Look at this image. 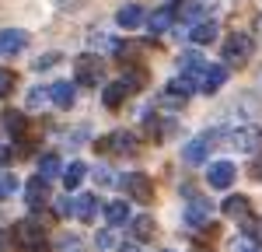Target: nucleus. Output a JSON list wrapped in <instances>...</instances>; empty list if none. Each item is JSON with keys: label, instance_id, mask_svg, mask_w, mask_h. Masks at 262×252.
I'll list each match as a JSON object with an SVG mask.
<instances>
[{"label": "nucleus", "instance_id": "1", "mask_svg": "<svg viewBox=\"0 0 262 252\" xmlns=\"http://www.w3.org/2000/svg\"><path fill=\"white\" fill-rule=\"evenodd\" d=\"M11 238H14V245L21 252H49L53 249L49 235L42 228V217H25V221H18L11 228Z\"/></svg>", "mask_w": 262, "mask_h": 252}, {"label": "nucleus", "instance_id": "4", "mask_svg": "<svg viewBox=\"0 0 262 252\" xmlns=\"http://www.w3.org/2000/svg\"><path fill=\"white\" fill-rule=\"evenodd\" d=\"M74 70H77V84H84V88L105 84V60L95 56V53H81V56L74 60Z\"/></svg>", "mask_w": 262, "mask_h": 252}, {"label": "nucleus", "instance_id": "14", "mask_svg": "<svg viewBox=\"0 0 262 252\" xmlns=\"http://www.w3.org/2000/svg\"><path fill=\"white\" fill-rule=\"evenodd\" d=\"M116 25L119 28H140V25H147V7L143 4H122L116 11Z\"/></svg>", "mask_w": 262, "mask_h": 252}, {"label": "nucleus", "instance_id": "17", "mask_svg": "<svg viewBox=\"0 0 262 252\" xmlns=\"http://www.w3.org/2000/svg\"><path fill=\"white\" fill-rule=\"evenodd\" d=\"M0 123H4V130H7L14 140H25V137H28V116L18 112V109H4Z\"/></svg>", "mask_w": 262, "mask_h": 252}, {"label": "nucleus", "instance_id": "5", "mask_svg": "<svg viewBox=\"0 0 262 252\" xmlns=\"http://www.w3.org/2000/svg\"><path fill=\"white\" fill-rule=\"evenodd\" d=\"M98 151H112V154H119V158H133V154H140V133H133V130H116L112 137L98 140Z\"/></svg>", "mask_w": 262, "mask_h": 252}, {"label": "nucleus", "instance_id": "19", "mask_svg": "<svg viewBox=\"0 0 262 252\" xmlns=\"http://www.w3.org/2000/svg\"><path fill=\"white\" fill-rule=\"evenodd\" d=\"M129 228H133V242H137V245H143V242H154V235H158V224H154V217H150V214L129 217Z\"/></svg>", "mask_w": 262, "mask_h": 252}, {"label": "nucleus", "instance_id": "33", "mask_svg": "<svg viewBox=\"0 0 262 252\" xmlns=\"http://www.w3.org/2000/svg\"><path fill=\"white\" fill-rule=\"evenodd\" d=\"M14 84H18V77H14V70L0 67V98H7V95L14 91Z\"/></svg>", "mask_w": 262, "mask_h": 252}, {"label": "nucleus", "instance_id": "8", "mask_svg": "<svg viewBox=\"0 0 262 252\" xmlns=\"http://www.w3.org/2000/svg\"><path fill=\"white\" fill-rule=\"evenodd\" d=\"M137 203H150L154 200V182H150V175H143V172H129V175H122L119 182Z\"/></svg>", "mask_w": 262, "mask_h": 252}, {"label": "nucleus", "instance_id": "12", "mask_svg": "<svg viewBox=\"0 0 262 252\" xmlns=\"http://www.w3.org/2000/svg\"><path fill=\"white\" fill-rule=\"evenodd\" d=\"M234 175H238L234 161H210L206 165V182L213 189H231L234 186Z\"/></svg>", "mask_w": 262, "mask_h": 252}, {"label": "nucleus", "instance_id": "36", "mask_svg": "<svg viewBox=\"0 0 262 252\" xmlns=\"http://www.w3.org/2000/svg\"><path fill=\"white\" fill-rule=\"evenodd\" d=\"M49 102V88H32L28 91V109H42Z\"/></svg>", "mask_w": 262, "mask_h": 252}, {"label": "nucleus", "instance_id": "23", "mask_svg": "<svg viewBox=\"0 0 262 252\" xmlns=\"http://www.w3.org/2000/svg\"><path fill=\"white\" fill-rule=\"evenodd\" d=\"M224 217H231V221H245L248 217V210H252V203H248V196H242V193H234V196H227L224 200Z\"/></svg>", "mask_w": 262, "mask_h": 252}, {"label": "nucleus", "instance_id": "3", "mask_svg": "<svg viewBox=\"0 0 262 252\" xmlns=\"http://www.w3.org/2000/svg\"><path fill=\"white\" fill-rule=\"evenodd\" d=\"M221 140H224V130H203L200 137H192L189 144L182 147V161H185V165H203L206 154L221 144Z\"/></svg>", "mask_w": 262, "mask_h": 252}, {"label": "nucleus", "instance_id": "31", "mask_svg": "<svg viewBox=\"0 0 262 252\" xmlns=\"http://www.w3.org/2000/svg\"><path fill=\"white\" fill-rule=\"evenodd\" d=\"M95 179H98V186H119V182H122V175H119V172H112L108 165L95 168Z\"/></svg>", "mask_w": 262, "mask_h": 252}, {"label": "nucleus", "instance_id": "21", "mask_svg": "<svg viewBox=\"0 0 262 252\" xmlns=\"http://www.w3.org/2000/svg\"><path fill=\"white\" fill-rule=\"evenodd\" d=\"M70 214L77 217V221H95V214H98V196H91V193H84V196H77L74 203H70Z\"/></svg>", "mask_w": 262, "mask_h": 252}, {"label": "nucleus", "instance_id": "16", "mask_svg": "<svg viewBox=\"0 0 262 252\" xmlns=\"http://www.w3.org/2000/svg\"><path fill=\"white\" fill-rule=\"evenodd\" d=\"M49 102L56 105V109H63V112L74 109V105H77V88H74L70 81H56L53 88H49Z\"/></svg>", "mask_w": 262, "mask_h": 252}, {"label": "nucleus", "instance_id": "37", "mask_svg": "<svg viewBox=\"0 0 262 252\" xmlns=\"http://www.w3.org/2000/svg\"><path fill=\"white\" fill-rule=\"evenodd\" d=\"M248 175H252L255 182H262V151L252 158V161H248Z\"/></svg>", "mask_w": 262, "mask_h": 252}, {"label": "nucleus", "instance_id": "25", "mask_svg": "<svg viewBox=\"0 0 262 252\" xmlns=\"http://www.w3.org/2000/svg\"><path fill=\"white\" fill-rule=\"evenodd\" d=\"M129 203L126 200H112L108 207H105V221H108V228H119V224H129Z\"/></svg>", "mask_w": 262, "mask_h": 252}, {"label": "nucleus", "instance_id": "27", "mask_svg": "<svg viewBox=\"0 0 262 252\" xmlns=\"http://www.w3.org/2000/svg\"><path fill=\"white\" fill-rule=\"evenodd\" d=\"M84 179H88V165L84 161H70V165L63 168V186L67 189H77Z\"/></svg>", "mask_w": 262, "mask_h": 252}, {"label": "nucleus", "instance_id": "28", "mask_svg": "<svg viewBox=\"0 0 262 252\" xmlns=\"http://www.w3.org/2000/svg\"><path fill=\"white\" fill-rule=\"evenodd\" d=\"M122 81L129 84L133 91H140L143 84H147V70H143V67H137V63H129V67H126V74H122Z\"/></svg>", "mask_w": 262, "mask_h": 252}, {"label": "nucleus", "instance_id": "40", "mask_svg": "<svg viewBox=\"0 0 262 252\" xmlns=\"http://www.w3.org/2000/svg\"><path fill=\"white\" fill-rule=\"evenodd\" d=\"M119 252H143V245H137V242H126Z\"/></svg>", "mask_w": 262, "mask_h": 252}, {"label": "nucleus", "instance_id": "15", "mask_svg": "<svg viewBox=\"0 0 262 252\" xmlns=\"http://www.w3.org/2000/svg\"><path fill=\"white\" fill-rule=\"evenodd\" d=\"M179 70H182V77H189V81L196 84V81H200V74L206 70V60H203V53H200V49H189V53H182V56H179Z\"/></svg>", "mask_w": 262, "mask_h": 252}, {"label": "nucleus", "instance_id": "10", "mask_svg": "<svg viewBox=\"0 0 262 252\" xmlns=\"http://www.w3.org/2000/svg\"><path fill=\"white\" fill-rule=\"evenodd\" d=\"M143 133H147L154 144H164V140H171V137L179 133V123H175L171 116H147V119H143Z\"/></svg>", "mask_w": 262, "mask_h": 252}, {"label": "nucleus", "instance_id": "6", "mask_svg": "<svg viewBox=\"0 0 262 252\" xmlns=\"http://www.w3.org/2000/svg\"><path fill=\"white\" fill-rule=\"evenodd\" d=\"M224 140L234 147V151H242V154H252V151L262 144V130H259V126H252V123H245V126H234Z\"/></svg>", "mask_w": 262, "mask_h": 252}, {"label": "nucleus", "instance_id": "18", "mask_svg": "<svg viewBox=\"0 0 262 252\" xmlns=\"http://www.w3.org/2000/svg\"><path fill=\"white\" fill-rule=\"evenodd\" d=\"M217 39H221V25L213 18H206V21L189 28V42H196V46H210V42H217Z\"/></svg>", "mask_w": 262, "mask_h": 252}, {"label": "nucleus", "instance_id": "29", "mask_svg": "<svg viewBox=\"0 0 262 252\" xmlns=\"http://www.w3.org/2000/svg\"><path fill=\"white\" fill-rule=\"evenodd\" d=\"M56 252H88V245H84V238H77V235H60L56 238Z\"/></svg>", "mask_w": 262, "mask_h": 252}, {"label": "nucleus", "instance_id": "13", "mask_svg": "<svg viewBox=\"0 0 262 252\" xmlns=\"http://www.w3.org/2000/svg\"><path fill=\"white\" fill-rule=\"evenodd\" d=\"M227 81V70H224V63H206V70L200 74V81H196V91L203 95H217Z\"/></svg>", "mask_w": 262, "mask_h": 252}, {"label": "nucleus", "instance_id": "20", "mask_svg": "<svg viewBox=\"0 0 262 252\" xmlns=\"http://www.w3.org/2000/svg\"><path fill=\"white\" fill-rule=\"evenodd\" d=\"M129 95H133V88H129V84L119 77V81L105 84V91H101V102H105V109H119V105L126 102Z\"/></svg>", "mask_w": 262, "mask_h": 252}, {"label": "nucleus", "instance_id": "30", "mask_svg": "<svg viewBox=\"0 0 262 252\" xmlns=\"http://www.w3.org/2000/svg\"><path fill=\"white\" fill-rule=\"evenodd\" d=\"M242 235L248 238V242L262 245V217H259V221H248V217H245V221H242Z\"/></svg>", "mask_w": 262, "mask_h": 252}, {"label": "nucleus", "instance_id": "34", "mask_svg": "<svg viewBox=\"0 0 262 252\" xmlns=\"http://www.w3.org/2000/svg\"><path fill=\"white\" fill-rule=\"evenodd\" d=\"M60 60H63V53H60V49H53V53H42L39 60H35V70H39V74H46L49 67H56Z\"/></svg>", "mask_w": 262, "mask_h": 252}, {"label": "nucleus", "instance_id": "38", "mask_svg": "<svg viewBox=\"0 0 262 252\" xmlns=\"http://www.w3.org/2000/svg\"><path fill=\"white\" fill-rule=\"evenodd\" d=\"M234 252H259V245H255V242H248L245 235H238V238H234Z\"/></svg>", "mask_w": 262, "mask_h": 252}, {"label": "nucleus", "instance_id": "35", "mask_svg": "<svg viewBox=\"0 0 262 252\" xmlns=\"http://www.w3.org/2000/svg\"><path fill=\"white\" fill-rule=\"evenodd\" d=\"M112 245H116V231H112V228H105V231H98V235H95V249L108 252Z\"/></svg>", "mask_w": 262, "mask_h": 252}, {"label": "nucleus", "instance_id": "26", "mask_svg": "<svg viewBox=\"0 0 262 252\" xmlns=\"http://www.w3.org/2000/svg\"><path fill=\"white\" fill-rule=\"evenodd\" d=\"M60 172H63V158L56 154V151L39 154V175L42 179H53V175H60Z\"/></svg>", "mask_w": 262, "mask_h": 252}, {"label": "nucleus", "instance_id": "39", "mask_svg": "<svg viewBox=\"0 0 262 252\" xmlns=\"http://www.w3.org/2000/svg\"><path fill=\"white\" fill-rule=\"evenodd\" d=\"M11 158H14V147H7L0 140V161H11Z\"/></svg>", "mask_w": 262, "mask_h": 252}, {"label": "nucleus", "instance_id": "11", "mask_svg": "<svg viewBox=\"0 0 262 252\" xmlns=\"http://www.w3.org/2000/svg\"><path fill=\"white\" fill-rule=\"evenodd\" d=\"M210 214H213V203L200 196V193H192L189 196V207H185V224L189 228H206L210 224Z\"/></svg>", "mask_w": 262, "mask_h": 252}, {"label": "nucleus", "instance_id": "9", "mask_svg": "<svg viewBox=\"0 0 262 252\" xmlns=\"http://www.w3.org/2000/svg\"><path fill=\"white\" fill-rule=\"evenodd\" d=\"M49 179H42V175H32L28 182H25V207L28 210H46V203H49Z\"/></svg>", "mask_w": 262, "mask_h": 252}, {"label": "nucleus", "instance_id": "7", "mask_svg": "<svg viewBox=\"0 0 262 252\" xmlns=\"http://www.w3.org/2000/svg\"><path fill=\"white\" fill-rule=\"evenodd\" d=\"M28 32L25 28H0V56L4 60H14L28 49Z\"/></svg>", "mask_w": 262, "mask_h": 252}, {"label": "nucleus", "instance_id": "43", "mask_svg": "<svg viewBox=\"0 0 262 252\" xmlns=\"http://www.w3.org/2000/svg\"><path fill=\"white\" fill-rule=\"evenodd\" d=\"M259 84H262V74H259Z\"/></svg>", "mask_w": 262, "mask_h": 252}, {"label": "nucleus", "instance_id": "41", "mask_svg": "<svg viewBox=\"0 0 262 252\" xmlns=\"http://www.w3.org/2000/svg\"><path fill=\"white\" fill-rule=\"evenodd\" d=\"M11 249V242H7V231H0V252H7Z\"/></svg>", "mask_w": 262, "mask_h": 252}, {"label": "nucleus", "instance_id": "24", "mask_svg": "<svg viewBox=\"0 0 262 252\" xmlns=\"http://www.w3.org/2000/svg\"><path fill=\"white\" fill-rule=\"evenodd\" d=\"M203 11H206V4H203V0H182L179 11H175V18H182L189 28H192V25L206 21V18H203Z\"/></svg>", "mask_w": 262, "mask_h": 252}, {"label": "nucleus", "instance_id": "32", "mask_svg": "<svg viewBox=\"0 0 262 252\" xmlns=\"http://www.w3.org/2000/svg\"><path fill=\"white\" fill-rule=\"evenodd\" d=\"M18 193V179L11 172H0V200H11Z\"/></svg>", "mask_w": 262, "mask_h": 252}, {"label": "nucleus", "instance_id": "42", "mask_svg": "<svg viewBox=\"0 0 262 252\" xmlns=\"http://www.w3.org/2000/svg\"><path fill=\"white\" fill-rule=\"evenodd\" d=\"M192 252H213V249H210V245H196Z\"/></svg>", "mask_w": 262, "mask_h": 252}, {"label": "nucleus", "instance_id": "2", "mask_svg": "<svg viewBox=\"0 0 262 252\" xmlns=\"http://www.w3.org/2000/svg\"><path fill=\"white\" fill-rule=\"evenodd\" d=\"M252 49H255L252 35H245V32H231V35L221 42L224 67H245V63L252 60Z\"/></svg>", "mask_w": 262, "mask_h": 252}, {"label": "nucleus", "instance_id": "22", "mask_svg": "<svg viewBox=\"0 0 262 252\" xmlns=\"http://www.w3.org/2000/svg\"><path fill=\"white\" fill-rule=\"evenodd\" d=\"M171 25H175V11H171V7H161V11H150V14H147L150 35H164Z\"/></svg>", "mask_w": 262, "mask_h": 252}]
</instances>
